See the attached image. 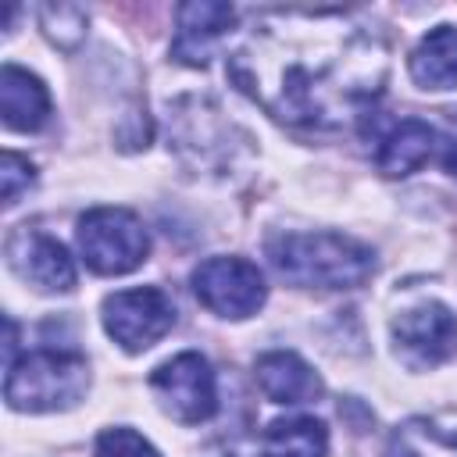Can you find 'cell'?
Returning a JSON list of instances; mask_svg holds the SVG:
<instances>
[{"instance_id":"6da1fadb","label":"cell","mask_w":457,"mask_h":457,"mask_svg":"<svg viewBox=\"0 0 457 457\" xmlns=\"http://www.w3.org/2000/svg\"><path fill=\"white\" fill-rule=\"evenodd\" d=\"M228 79L282 125L343 132L382 96L389 43L353 7H268L228 54Z\"/></svg>"},{"instance_id":"277c9868","label":"cell","mask_w":457,"mask_h":457,"mask_svg":"<svg viewBox=\"0 0 457 457\" xmlns=\"http://www.w3.org/2000/svg\"><path fill=\"white\" fill-rule=\"evenodd\" d=\"M79 250L96 275L136 271L150 253V236L143 221L125 207H93L79 218Z\"/></svg>"},{"instance_id":"3957f363","label":"cell","mask_w":457,"mask_h":457,"mask_svg":"<svg viewBox=\"0 0 457 457\" xmlns=\"http://www.w3.org/2000/svg\"><path fill=\"white\" fill-rule=\"evenodd\" d=\"M89 389V364L75 350H32L7 364L4 400L14 411H68Z\"/></svg>"},{"instance_id":"4fadbf2b","label":"cell","mask_w":457,"mask_h":457,"mask_svg":"<svg viewBox=\"0 0 457 457\" xmlns=\"http://www.w3.org/2000/svg\"><path fill=\"white\" fill-rule=\"evenodd\" d=\"M432 146H436V129L428 121H421V118H403L382 139V146L375 154V164H378L382 175L400 179V175L418 171L428 161Z\"/></svg>"},{"instance_id":"5bb4252c","label":"cell","mask_w":457,"mask_h":457,"mask_svg":"<svg viewBox=\"0 0 457 457\" xmlns=\"http://www.w3.org/2000/svg\"><path fill=\"white\" fill-rule=\"evenodd\" d=\"M411 79L421 89H453L457 86V29L436 25L411 54Z\"/></svg>"},{"instance_id":"30bf717a","label":"cell","mask_w":457,"mask_h":457,"mask_svg":"<svg viewBox=\"0 0 457 457\" xmlns=\"http://www.w3.org/2000/svg\"><path fill=\"white\" fill-rule=\"evenodd\" d=\"M236 11L228 4H207L193 0L175 11V39H171V57L182 64H207L214 46L232 32Z\"/></svg>"},{"instance_id":"5b68a950","label":"cell","mask_w":457,"mask_h":457,"mask_svg":"<svg viewBox=\"0 0 457 457\" xmlns=\"http://www.w3.org/2000/svg\"><path fill=\"white\" fill-rule=\"evenodd\" d=\"M150 389L164 414L182 425H200L218 411V382L204 353H175L150 375Z\"/></svg>"},{"instance_id":"7c38bea8","label":"cell","mask_w":457,"mask_h":457,"mask_svg":"<svg viewBox=\"0 0 457 457\" xmlns=\"http://www.w3.org/2000/svg\"><path fill=\"white\" fill-rule=\"evenodd\" d=\"M0 114H4V125L14 132L43 129L50 118V93L39 82V75L18 64H4L0 68Z\"/></svg>"},{"instance_id":"2e32d148","label":"cell","mask_w":457,"mask_h":457,"mask_svg":"<svg viewBox=\"0 0 457 457\" xmlns=\"http://www.w3.org/2000/svg\"><path fill=\"white\" fill-rule=\"evenodd\" d=\"M386 457H457V428H443L428 418H407L393 428Z\"/></svg>"},{"instance_id":"7a4b0ae2","label":"cell","mask_w":457,"mask_h":457,"mask_svg":"<svg viewBox=\"0 0 457 457\" xmlns=\"http://www.w3.org/2000/svg\"><path fill=\"white\" fill-rule=\"evenodd\" d=\"M268 261L300 289H357L375 271V250L343 232H282L268 239Z\"/></svg>"},{"instance_id":"ac0fdd59","label":"cell","mask_w":457,"mask_h":457,"mask_svg":"<svg viewBox=\"0 0 457 457\" xmlns=\"http://www.w3.org/2000/svg\"><path fill=\"white\" fill-rule=\"evenodd\" d=\"M96 457H161V453L132 428H107L96 439Z\"/></svg>"},{"instance_id":"8992f818","label":"cell","mask_w":457,"mask_h":457,"mask_svg":"<svg viewBox=\"0 0 457 457\" xmlns=\"http://www.w3.org/2000/svg\"><path fill=\"white\" fill-rule=\"evenodd\" d=\"M196 300L218 318H250L268 296L264 275L246 257H207L193 271Z\"/></svg>"},{"instance_id":"ba28073f","label":"cell","mask_w":457,"mask_h":457,"mask_svg":"<svg viewBox=\"0 0 457 457\" xmlns=\"http://www.w3.org/2000/svg\"><path fill=\"white\" fill-rule=\"evenodd\" d=\"M393 343L407 368H436L457 353V314L439 300H421L393 318Z\"/></svg>"},{"instance_id":"9c48e42d","label":"cell","mask_w":457,"mask_h":457,"mask_svg":"<svg viewBox=\"0 0 457 457\" xmlns=\"http://www.w3.org/2000/svg\"><path fill=\"white\" fill-rule=\"evenodd\" d=\"M7 264L14 268V275L21 282H29V286H36L43 293H68V289H75V261L46 232L18 228L7 239Z\"/></svg>"},{"instance_id":"e0dca14e","label":"cell","mask_w":457,"mask_h":457,"mask_svg":"<svg viewBox=\"0 0 457 457\" xmlns=\"http://www.w3.org/2000/svg\"><path fill=\"white\" fill-rule=\"evenodd\" d=\"M39 25H43V36L61 46V50H75L82 39H86V25H89V14L75 4H43L39 7Z\"/></svg>"},{"instance_id":"52a82bcc","label":"cell","mask_w":457,"mask_h":457,"mask_svg":"<svg viewBox=\"0 0 457 457\" xmlns=\"http://www.w3.org/2000/svg\"><path fill=\"white\" fill-rule=\"evenodd\" d=\"M171 325H175V303L157 286L121 289L104 300V328L129 353L154 346Z\"/></svg>"},{"instance_id":"8fae6325","label":"cell","mask_w":457,"mask_h":457,"mask_svg":"<svg viewBox=\"0 0 457 457\" xmlns=\"http://www.w3.org/2000/svg\"><path fill=\"white\" fill-rule=\"evenodd\" d=\"M253 378L261 393L275 403H307L321 396V378L318 371L293 350H268L253 364Z\"/></svg>"},{"instance_id":"9a60e30c","label":"cell","mask_w":457,"mask_h":457,"mask_svg":"<svg viewBox=\"0 0 457 457\" xmlns=\"http://www.w3.org/2000/svg\"><path fill=\"white\" fill-rule=\"evenodd\" d=\"M264 457H325L328 453V428L318 418H278L264 428L261 439Z\"/></svg>"},{"instance_id":"ffe728a7","label":"cell","mask_w":457,"mask_h":457,"mask_svg":"<svg viewBox=\"0 0 457 457\" xmlns=\"http://www.w3.org/2000/svg\"><path fill=\"white\" fill-rule=\"evenodd\" d=\"M443 168L450 175H457V139H446V154H443Z\"/></svg>"},{"instance_id":"d6986e66","label":"cell","mask_w":457,"mask_h":457,"mask_svg":"<svg viewBox=\"0 0 457 457\" xmlns=\"http://www.w3.org/2000/svg\"><path fill=\"white\" fill-rule=\"evenodd\" d=\"M32 179H36V171H32V164H29V161H25L21 154H14V150H4V161H0V182H4V204H14V200H18V193L32 186Z\"/></svg>"}]
</instances>
